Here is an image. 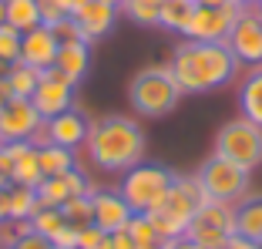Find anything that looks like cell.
<instances>
[{
  "label": "cell",
  "mask_w": 262,
  "mask_h": 249,
  "mask_svg": "<svg viewBox=\"0 0 262 249\" xmlns=\"http://www.w3.org/2000/svg\"><path fill=\"white\" fill-rule=\"evenodd\" d=\"M138 4H151V7H162L165 0H138Z\"/></svg>",
  "instance_id": "cell-44"
},
{
  "label": "cell",
  "mask_w": 262,
  "mask_h": 249,
  "mask_svg": "<svg viewBox=\"0 0 262 249\" xmlns=\"http://www.w3.org/2000/svg\"><path fill=\"white\" fill-rule=\"evenodd\" d=\"M101 239H104V233H101L98 226H88V229L77 233V249H98Z\"/></svg>",
  "instance_id": "cell-35"
},
{
  "label": "cell",
  "mask_w": 262,
  "mask_h": 249,
  "mask_svg": "<svg viewBox=\"0 0 262 249\" xmlns=\"http://www.w3.org/2000/svg\"><path fill=\"white\" fill-rule=\"evenodd\" d=\"M128 101L135 108V115L141 118H165L178 108L182 91H178L175 78L168 68H141L128 85Z\"/></svg>",
  "instance_id": "cell-4"
},
{
  "label": "cell",
  "mask_w": 262,
  "mask_h": 249,
  "mask_svg": "<svg viewBox=\"0 0 262 249\" xmlns=\"http://www.w3.org/2000/svg\"><path fill=\"white\" fill-rule=\"evenodd\" d=\"M98 249H135V242L124 233H104V239H101Z\"/></svg>",
  "instance_id": "cell-36"
},
{
  "label": "cell",
  "mask_w": 262,
  "mask_h": 249,
  "mask_svg": "<svg viewBox=\"0 0 262 249\" xmlns=\"http://www.w3.org/2000/svg\"><path fill=\"white\" fill-rule=\"evenodd\" d=\"M195 7H199L195 0H165L158 7V27H165L171 34H182L188 27V20H192Z\"/></svg>",
  "instance_id": "cell-23"
},
{
  "label": "cell",
  "mask_w": 262,
  "mask_h": 249,
  "mask_svg": "<svg viewBox=\"0 0 262 249\" xmlns=\"http://www.w3.org/2000/svg\"><path fill=\"white\" fill-rule=\"evenodd\" d=\"M10 98H14V94H10V85H7V78H0V108H4V105H7Z\"/></svg>",
  "instance_id": "cell-40"
},
{
  "label": "cell",
  "mask_w": 262,
  "mask_h": 249,
  "mask_svg": "<svg viewBox=\"0 0 262 249\" xmlns=\"http://www.w3.org/2000/svg\"><path fill=\"white\" fill-rule=\"evenodd\" d=\"M0 24H4V0H0Z\"/></svg>",
  "instance_id": "cell-46"
},
{
  "label": "cell",
  "mask_w": 262,
  "mask_h": 249,
  "mask_svg": "<svg viewBox=\"0 0 262 249\" xmlns=\"http://www.w3.org/2000/svg\"><path fill=\"white\" fill-rule=\"evenodd\" d=\"M229 51L235 54L239 64L249 68H262V10L259 7H246L229 31Z\"/></svg>",
  "instance_id": "cell-10"
},
{
  "label": "cell",
  "mask_w": 262,
  "mask_h": 249,
  "mask_svg": "<svg viewBox=\"0 0 262 249\" xmlns=\"http://www.w3.org/2000/svg\"><path fill=\"white\" fill-rule=\"evenodd\" d=\"M168 71L182 94H205V91L229 85L235 78V71H239V61L229 51V44L182 40L168 61Z\"/></svg>",
  "instance_id": "cell-1"
},
{
  "label": "cell",
  "mask_w": 262,
  "mask_h": 249,
  "mask_svg": "<svg viewBox=\"0 0 262 249\" xmlns=\"http://www.w3.org/2000/svg\"><path fill=\"white\" fill-rule=\"evenodd\" d=\"M74 81H68L61 74V71H40V85H37V91H34V108L40 111V118H54V115H61V111H68V108H74Z\"/></svg>",
  "instance_id": "cell-12"
},
{
  "label": "cell",
  "mask_w": 262,
  "mask_h": 249,
  "mask_svg": "<svg viewBox=\"0 0 262 249\" xmlns=\"http://www.w3.org/2000/svg\"><path fill=\"white\" fill-rule=\"evenodd\" d=\"M84 148H88V155H91V162L98 169L124 175L128 169L145 162L148 138H145V128L135 118L108 115V118H101V121H91Z\"/></svg>",
  "instance_id": "cell-2"
},
{
  "label": "cell",
  "mask_w": 262,
  "mask_h": 249,
  "mask_svg": "<svg viewBox=\"0 0 262 249\" xmlns=\"http://www.w3.org/2000/svg\"><path fill=\"white\" fill-rule=\"evenodd\" d=\"M4 24H10L14 31L27 34L34 27H40V7L37 0H4Z\"/></svg>",
  "instance_id": "cell-21"
},
{
  "label": "cell",
  "mask_w": 262,
  "mask_h": 249,
  "mask_svg": "<svg viewBox=\"0 0 262 249\" xmlns=\"http://www.w3.org/2000/svg\"><path fill=\"white\" fill-rule=\"evenodd\" d=\"M10 249H54V246H51L47 236H40V233H34V229H31V233H24Z\"/></svg>",
  "instance_id": "cell-34"
},
{
  "label": "cell",
  "mask_w": 262,
  "mask_h": 249,
  "mask_svg": "<svg viewBox=\"0 0 262 249\" xmlns=\"http://www.w3.org/2000/svg\"><path fill=\"white\" fill-rule=\"evenodd\" d=\"M121 17H128L131 24H141V27H158V7H151V4L128 0L121 7Z\"/></svg>",
  "instance_id": "cell-31"
},
{
  "label": "cell",
  "mask_w": 262,
  "mask_h": 249,
  "mask_svg": "<svg viewBox=\"0 0 262 249\" xmlns=\"http://www.w3.org/2000/svg\"><path fill=\"white\" fill-rule=\"evenodd\" d=\"M7 68H10V64H4V61H0V78H4V74H7Z\"/></svg>",
  "instance_id": "cell-45"
},
{
  "label": "cell",
  "mask_w": 262,
  "mask_h": 249,
  "mask_svg": "<svg viewBox=\"0 0 262 249\" xmlns=\"http://www.w3.org/2000/svg\"><path fill=\"white\" fill-rule=\"evenodd\" d=\"M124 236L135 242V249H141V246H165L162 233H158V226L151 222L148 212H131L128 226H124Z\"/></svg>",
  "instance_id": "cell-24"
},
{
  "label": "cell",
  "mask_w": 262,
  "mask_h": 249,
  "mask_svg": "<svg viewBox=\"0 0 262 249\" xmlns=\"http://www.w3.org/2000/svg\"><path fill=\"white\" fill-rule=\"evenodd\" d=\"M101 4H111V7H118V10H121L124 4H128V0H101Z\"/></svg>",
  "instance_id": "cell-43"
},
{
  "label": "cell",
  "mask_w": 262,
  "mask_h": 249,
  "mask_svg": "<svg viewBox=\"0 0 262 249\" xmlns=\"http://www.w3.org/2000/svg\"><path fill=\"white\" fill-rule=\"evenodd\" d=\"M31 229L40 233V236H47V239H54L61 229H68V222H64L61 209H54V205H40V209L31 216Z\"/></svg>",
  "instance_id": "cell-28"
},
{
  "label": "cell",
  "mask_w": 262,
  "mask_h": 249,
  "mask_svg": "<svg viewBox=\"0 0 262 249\" xmlns=\"http://www.w3.org/2000/svg\"><path fill=\"white\" fill-rule=\"evenodd\" d=\"M202 202H208L205 192H202L199 179L195 175H175V182H171V189L162 195V202L155 205L148 216H151V222L158 226V233H162V239H178V236H185L188 222H192L195 209H199Z\"/></svg>",
  "instance_id": "cell-3"
},
{
  "label": "cell",
  "mask_w": 262,
  "mask_h": 249,
  "mask_svg": "<svg viewBox=\"0 0 262 249\" xmlns=\"http://www.w3.org/2000/svg\"><path fill=\"white\" fill-rule=\"evenodd\" d=\"M215 155L235 162L246 172H255L262 165V128L249 118H235V121L222 125L215 135Z\"/></svg>",
  "instance_id": "cell-7"
},
{
  "label": "cell",
  "mask_w": 262,
  "mask_h": 249,
  "mask_svg": "<svg viewBox=\"0 0 262 249\" xmlns=\"http://www.w3.org/2000/svg\"><path fill=\"white\" fill-rule=\"evenodd\" d=\"M71 17H74V24L81 27L88 44H94V40H101L104 34H111V27H115V20L121 17V10L111 7V4H101V0H91L84 7H77Z\"/></svg>",
  "instance_id": "cell-16"
},
{
  "label": "cell",
  "mask_w": 262,
  "mask_h": 249,
  "mask_svg": "<svg viewBox=\"0 0 262 249\" xmlns=\"http://www.w3.org/2000/svg\"><path fill=\"white\" fill-rule=\"evenodd\" d=\"M239 108H242V118H249L252 125L262 128V68L246 74V81L239 88Z\"/></svg>",
  "instance_id": "cell-20"
},
{
  "label": "cell",
  "mask_w": 262,
  "mask_h": 249,
  "mask_svg": "<svg viewBox=\"0 0 262 249\" xmlns=\"http://www.w3.org/2000/svg\"><path fill=\"white\" fill-rule=\"evenodd\" d=\"M242 10L246 7H239L235 0L225 4V7H195V14H192V20H188V27L182 31V37L199 40V44H225L232 24H235V17H239Z\"/></svg>",
  "instance_id": "cell-9"
},
{
  "label": "cell",
  "mask_w": 262,
  "mask_h": 249,
  "mask_svg": "<svg viewBox=\"0 0 262 249\" xmlns=\"http://www.w3.org/2000/svg\"><path fill=\"white\" fill-rule=\"evenodd\" d=\"M54 71H61L68 81H81L91 71V44L81 40V44H64L57 51V61H54Z\"/></svg>",
  "instance_id": "cell-18"
},
{
  "label": "cell",
  "mask_w": 262,
  "mask_h": 249,
  "mask_svg": "<svg viewBox=\"0 0 262 249\" xmlns=\"http://www.w3.org/2000/svg\"><path fill=\"white\" fill-rule=\"evenodd\" d=\"M185 236L199 242L202 249H225V242L235 236V205L229 202H202L188 222Z\"/></svg>",
  "instance_id": "cell-8"
},
{
  "label": "cell",
  "mask_w": 262,
  "mask_h": 249,
  "mask_svg": "<svg viewBox=\"0 0 262 249\" xmlns=\"http://www.w3.org/2000/svg\"><path fill=\"white\" fill-rule=\"evenodd\" d=\"M259 10H262V4H259Z\"/></svg>",
  "instance_id": "cell-48"
},
{
  "label": "cell",
  "mask_w": 262,
  "mask_h": 249,
  "mask_svg": "<svg viewBox=\"0 0 262 249\" xmlns=\"http://www.w3.org/2000/svg\"><path fill=\"white\" fill-rule=\"evenodd\" d=\"M51 34H54V40L57 44H81L84 40V34H81V27L74 24V17H64V20H57V24H51Z\"/></svg>",
  "instance_id": "cell-32"
},
{
  "label": "cell",
  "mask_w": 262,
  "mask_h": 249,
  "mask_svg": "<svg viewBox=\"0 0 262 249\" xmlns=\"http://www.w3.org/2000/svg\"><path fill=\"white\" fill-rule=\"evenodd\" d=\"M225 249H262V242H252V239H246V236H232L229 242H225Z\"/></svg>",
  "instance_id": "cell-37"
},
{
  "label": "cell",
  "mask_w": 262,
  "mask_h": 249,
  "mask_svg": "<svg viewBox=\"0 0 262 249\" xmlns=\"http://www.w3.org/2000/svg\"><path fill=\"white\" fill-rule=\"evenodd\" d=\"M235 233L262 242V195H246L242 202H235Z\"/></svg>",
  "instance_id": "cell-19"
},
{
  "label": "cell",
  "mask_w": 262,
  "mask_h": 249,
  "mask_svg": "<svg viewBox=\"0 0 262 249\" xmlns=\"http://www.w3.org/2000/svg\"><path fill=\"white\" fill-rule=\"evenodd\" d=\"M57 51H61V44L54 40V34H51V27H34V31L24 34L20 40V61L31 64V68L37 71H51L57 61Z\"/></svg>",
  "instance_id": "cell-15"
},
{
  "label": "cell",
  "mask_w": 262,
  "mask_h": 249,
  "mask_svg": "<svg viewBox=\"0 0 262 249\" xmlns=\"http://www.w3.org/2000/svg\"><path fill=\"white\" fill-rule=\"evenodd\" d=\"M37 7H40V20H44V27H51V24L71 17L68 0H37Z\"/></svg>",
  "instance_id": "cell-33"
},
{
  "label": "cell",
  "mask_w": 262,
  "mask_h": 249,
  "mask_svg": "<svg viewBox=\"0 0 262 249\" xmlns=\"http://www.w3.org/2000/svg\"><path fill=\"white\" fill-rule=\"evenodd\" d=\"M4 78H7L14 98H34V91H37V85H40V71L31 68V64H24V61H17V64L7 68Z\"/></svg>",
  "instance_id": "cell-25"
},
{
  "label": "cell",
  "mask_w": 262,
  "mask_h": 249,
  "mask_svg": "<svg viewBox=\"0 0 262 249\" xmlns=\"http://www.w3.org/2000/svg\"><path fill=\"white\" fill-rule=\"evenodd\" d=\"M235 4H239V7H259L262 0H235Z\"/></svg>",
  "instance_id": "cell-42"
},
{
  "label": "cell",
  "mask_w": 262,
  "mask_h": 249,
  "mask_svg": "<svg viewBox=\"0 0 262 249\" xmlns=\"http://www.w3.org/2000/svg\"><path fill=\"white\" fill-rule=\"evenodd\" d=\"M7 199H10V219H17V222L31 219L34 212L40 209L37 189H31V185H17V182H10L7 185Z\"/></svg>",
  "instance_id": "cell-26"
},
{
  "label": "cell",
  "mask_w": 262,
  "mask_h": 249,
  "mask_svg": "<svg viewBox=\"0 0 262 249\" xmlns=\"http://www.w3.org/2000/svg\"><path fill=\"white\" fill-rule=\"evenodd\" d=\"M249 175H252V172L239 169L235 162L215 155V152H212V158H205L202 169L195 172V179H199L205 199H212V202H229V205L242 202L249 195Z\"/></svg>",
  "instance_id": "cell-6"
},
{
  "label": "cell",
  "mask_w": 262,
  "mask_h": 249,
  "mask_svg": "<svg viewBox=\"0 0 262 249\" xmlns=\"http://www.w3.org/2000/svg\"><path fill=\"white\" fill-rule=\"evenodd\" d=\"M10 219V199H7V185L0 189V222H7Z\"/></svg>",
  "instance_id": "cell-39"
},
{
  "label": "cell",
  "mask_w": 262,
  "mask_h": 249,
  "mask_svg": "<svg viewBox=\"0 0 262 249\" xmlns=\"http://www.w3.org/2000/svg\"><path fill=\"white\" fill-rule=\"evenodd\" d=\"M44 128V118L34 108L31 98H10L0 108V145L14 141H34V135Z\"/></svg>",
  "instance_id": "cell-11"
},
{
  "label": "cell",
  "mask_w": 262,
  "mask_h": 249,
  "mask_svg": "<svg viewBox=\"0 0 262 249\" xmlns=\"http://www.w3.org/2000/svg\"><path fill=\"white\" fill-rule=\"evenodd\" d=\"M0 249H4V246H0Z\"/></svg>",
  "instance_id": "cell-49"
},
{
  "label": "cell",
  "mask_w": 262,
  "mask_h": 249,
  "mask_svg": "<svg viewBox=\"0 0 262 249\" xmlns=\"http://www.w3.org/2000/svg\"><path fill=\"white\" fill-rule=\"evenodd\" d=\"M199 7H225V4H232V0H195Z\"/></svg>",
  "instance_id": "cell-41"
},
{
  "label": "cell",
  "mask_w": 262,
  "mask_h": 249,
  "mask_svg": "<svg viewBox=\"0 0 262 249\" xmlns=\"http://www.w3.org/2000/svg\"><path fill=\"white\" fill-rule=\"evenodd\" d=\"M175 182V172L165 169V165H155V162H138L135 169H128L121 175V199L131 205V212H151L155 205L162 202V195L171 189Z\"/></svg>",
  "instance_id": "cell-5"
},
{
  "label": "cell",
  "mask_w": 262,
  "mask_h": 249,
  "mask_svg": "<svg viewBox=\"0 0 262 249\" xmlns=\"http://www.w3.org/2000/svg\"><path fill=\"white\" fill-rule=\"evenodd\" d=\"M165 249H202L199 242H192L188 236H178V239H168L165 242Z\"/></svg>",
  "instance_id": "cell-38"
},
{
  "label": "cell",
  "mask_w": 262,
  "mask_h": 249,
  "mask_svg": "<svg viewBox=\"0 0 262 249\" xmlns=\"http://www.w3.org/2000/svg\"><path fill=\"white\" fill-rule=\"evenodd\" d=\"M20 40H24L20 31H14L10 24H0V61L4 64L20 61Z\"/></svg>",
  "instance_id": "cell-30"
},
{
  "label": "cell",
  "mask_w": 262,
  "mask_h": 249,
  "mask_svg": "<svg viewBox=\"0 0 262 249\" xmlns=\"http://www.w3.org/2000/svg\"><path fill=\"white\" fill-rule=\"evenodd\" d=\"M141 249H165V246H141Z\"/></svg>",
  "instance_id": "cell-47"
},
{
  "label": "cell",
  "mask_w": 262,
  "mask_h": 249,
  "mask_svg": "<svg viewBox=\"0 0 262 249\" xmlns=\"http://www.w3.org/2000/svg\"><path fill=\"white\" fill-rule=\"evenodd\" d=\"M64 212V222H68L71 229H88L94 226V205H91V195H74V199H68V202L61 205Z\"/></svg>",
  "instance_id": "cell-27"
},
{
  "label": "cell",
  "mask_w": 262,
  "mask_h": 249,
  "mask_svg": "<svg viewBox=\"0 0 262 249\" xmlns=\"http://www.w3.org/2000/svg\"><path fill=\"white\" fill-rule=\"evenodd\" d=\"M4 152L10 158V182L31 185V189H37L44 182L40 162H37V145L34 141H14V145H4Z\"/></svg>",
  "instance_id": "cell-17"
},
{
  "label": "cell",
  "mask_w": 262,
  "mask_h": 249,
  "mask_svg": "<svg viewBox=\"0 0 262 249\" xmlns=\"http://www.w3.org/2000/svg\"><path fill=\"white\" fill-rule=\"evenodd\" d=\"M44 132H47V145H61V148H84L88 132H91V118L77 108H68L61 115L47 118L44 121Z\"/></svg>",
  "instance_id": "cell-13"
},
{
  "label": "cell",
  "mask_w": 262,
  "mask_h": 249,
  "mask_svg": "<svg viewBox=\"0 0 262 249\" xmlns=\"http://www.w3.org/2000/svg\"><path fill=\"white\" fill-rule=\"evenodd\" d=\"M37 162H40V175L44 179H57L64 172L74 169V152L61 145H37Z\"/></svg>",
  "instance_id": "cell-22"
},
{
  "label": "cell",
  "mask_w": 262,
  "mask_h": 249,
  "mask_svg": "<svg viewBox=\"0 0 262 249\" xmlns=\"http://www.w3.org/2000/svg\"><path fill=\"white\" fill-rule=\"evenodd\" d=\"M91 205H94V226L101 233H124L131 219V205L121 199L118 189H94Z\"/></svg>",
  "instance_id": "cell-14"
},
{
  "label": "cell",
  "mask_w": 262,
  "mask_h": 249,
  "mask_svg": "<svg viewBox=\"0 0 262 249\" xmlns=\"http://www.w3.org/2000/svg\"><path fill=\"white\" fill-rule=\"evenodd\" d=\"M64 175H68V172H64ZM64 175H57V179H44V182L37 185V202H40V205H54V209H61L68 199H74Z\"/></svg>",
  "instance_id": "cell-29"
}]
</instances>
